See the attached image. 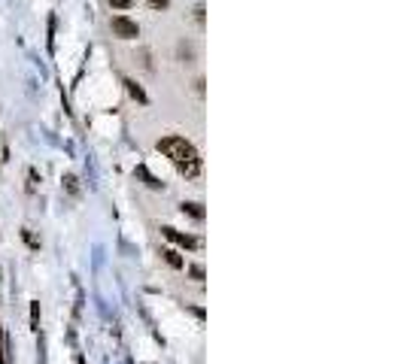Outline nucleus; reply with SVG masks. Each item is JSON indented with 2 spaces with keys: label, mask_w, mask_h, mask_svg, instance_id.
I'll use <instances>...</instances> for the list:
<instances>
[{
  "label": "nucleus",
  "mask_w": 404,
  "mask_h": 364,
  "mask_svg": "<svg viewBox=\"0 0 404 364\" xmlns=\"http://www.w3.org/2000/svg\"><path fill=\"white\" fill-rule=\"evenodd\" d=\"M155 149H158L164 158H170V161L176 164V170H179L186 179H195V176L201 173V167H204V161H201L198 149H195L186 137H176V134L161 137V140L155 143Z\"/></svg>",
  "instance_id": "f257e3e1"
},
{
  "label": "nucleus",
  "mask_w": 404,
  "mask_h": 364,
  "mask_svg": "<svg viewBox=\"0 0 404 364\" xmlns=\"http://www.w3.org/2000/svg\"><path fill=\"white\" fill-rule=\"evenodd\" d=\"M109 27H113V33H116L119 39H137V36H140V24H137L134 18H128V15H113Z\"/></svg>",
  "instance_id": "f03ea898"
},
{
  "label": "nucleus",
  "mask_w": 404,
  "mask_h": 364,
  "mask_svg": "<svg viewBox=\"0 0 404 364\" xmlns=\"http://www.w3.org/2000/svg\"><path fill=\"white\" fill-rule=\"evenodd\" d=\"M161 234H164L170 243L182 246V249H198V246H201V240H195L192 234H182V231H176V228H161Z\"/></svg>",
  "instance_id": "7ed1b4c3"
},
{
  "label": "nucleus",
  "mask_w": 404,
  "mask_h": 364,
  "mask_svg": "<svg viewBox=\"0 0 404 364\" xmlns=\"http://www.w3.org/2000/svg\"><path fill=\"white\" fill-rule=\"evenodd\" d=\"M125 88H128V94H131L137 103H149V94H146V91H143L134 79H125Z\"/></svg>",
  "instance_id": "20e7f679"
},
{
  "label": "nucleus",
  "mask_w": 404,
  "mask_h": 364,
  "mask_svg": "<svg viewBox=\"0 0 404 364\" xmlns=\"http://www.w3.org/2000/svg\"><path fill=\"white\" fill-rule=\"evenodd\" d=\"M179 210H182L186 216H192V219H198V222L204 219V207H201V204H195V200H182V204H179Z\"/></svg>",
  "instance_id": "39448f33"
},
{
  "label": "nucleus",
  "mask_w": 404,
  "mask_h": 364,
  "mask_svg": "<svg viewBox=\"0 0 404 364\" xmlns=\"http://www.w3.org/2000/svg\"><path fill=\"white\" fill-rule=\"evenodd\" d=\"M161 255H164V261H167L173 270H182V267H186V261H182V255H179L176 249H164Z\"/></svg>",
  "instance_id": "423d86ee"
},
{
  "label": "nucleus",
  "mask_w": 404,
  "mask_h": 364,
  "mask_svg": "<svg viewBox=\"0 0 404 364\" xmlns=\"http://www.w3.org/2000/svg\"><path fill=\"white\" fill-rule=\"evenodd\" d=\"M30 331H36V334H40V301H33V304H30Z\"/></svg>",
  "instance_id": "0eeeda50"
},
{
  "label": "nucleus",
  "mask_w": 404,
  "mask_h": 364,
  "mask_svg": "<svg viewBox=\"0 0 404 364\" xmlns=\"http://www.w3.org/2000/svg\"><path fill=\"white\" fill-rule=\"evenodd\" d=\"M64 188H67L70 194H79V179H76L73 173H67V176H64Z\"/></svg>",
  "instance_id": "6e6552de"
},
{
  "label": "nucleus",
  "mask_w": 404,
  "mask_h": 364,
  "mask_svg": "<svg viewBox=\"0 0 404 364\" xmlns=\"http://www.w3.org/2000/svg\"><path fill=\"white\" fill-rule=\"evenodd\" d=\"M21 240H24V243H27L30 249H40V240H36V237L30 234V228H21Z\"/></svg>",
  "instance_id": "1a4fd4ad"
},
{
  "label": "nucleus",
  "mask_w": 404,
  "mask_h": 364,
  "mask_svg": "<svg viewBox=\"0 0 404 364\" xmlns=\"http://www.w3.org/2000/svg\"><path fill=\"white\" fill-rule=\"evenodd\" d=\"M36 352H40V355H36V364H46V337H43V334L36 337Z\"/></svg>",
  "instance_id": "9d476101"
},
{
  "label": "nucleus",
  "mask_w": 404,
  "mask_h": 364,
  "mask_svg": "<svg viewBox=\"0 0 404 364\" xmlns=\"http://www.w3.org/2000/svg\"><path fill=\"white\" fill-rule=\"evenodd\" d=\"M140 176H143V179H146V185H149V188H164V182H158V179H155V176H149V173H146V170H143V167H140Z\"/></svg>",
  "instance_id": "9b49d317"
},
{
  "label": "nucleus",
  "mask_w": 404,
  "mask_h": 364,
  "mask_svg": "<svg viewBox=\"0 0 404 364\" xmlns=\"http://www.w3.org/2000/svg\"><path fill=\"white\" fill-rule=\"evenodd\" d=\"M0 364H9V358H6V331L0 328Z\"/></svg>",
  "instance_id": "f8f14e48"
},
{
  "label": "nucleus",
  "mask_w": 404,
  "mask_h": 364,
  "mask_svg": "<svg viewBox=\"0 0 404 364\" xmlns=\"http://www.w3.org/2000/svg\"><path fill=\"white\" fill-rule=\"evenodd\" d=\"M189 273H192V279H195V282H204V267H201V264H192V267H189Z\"/></svg>",
  "instance_id": "ddd939ff"
},
{
  "label": "nucleus",
  "mask_w": 404,
  "mask_h": 364,
  "mask_svg": "<svg viewBox=\"0 0 404 364\" xmlns=\"http://www.w3.org/2000/svg\"><path fill=\"white\" fill-rule=\"evenodd\" d=\"M36 182H40V176H36V170L30 167V170H27V191H33V188H36Z\"/></svg>",
  "instance_id": "4468645a"
},
{
  "label": "nucleus",
  "mask_w": 404,
  "mask_h": 364,
  "mask_svg": "<svg viewBox=\"0 0 404 364\" xmlns=\"http://www.w3.org/2000/svg\"><path fill=\"white\" fill-rule=\"evenodd\" d=\"M109 6H113V9H131L134 0H109Z\"/></svg>",
  "instance_id": "2eb2a0df"
},
{
  "label": "nucleus",
  "mask_w": 404,
  "mask_h": 364,
  "mask_svg": "<svg viewBox=\"0 0 404 364\" xmlns=\"http://www.w3.org/2000/svg\"><path fill=\"white\" fill-rule=\"evenodd\" d=\"M146 3H149L152 9H167V6H170V0H146Z\"/></svg>",
  "instance_id": "dca6fc26"
},
{
  "label": "nucleus",
  "mask_w": 404,
  "mask_h": 364,
  "mask_svg": "<svg viewBox=\"0 0 404 364\" xmlns=\"http://www.w3.org/2000/svg\"><path fill=\"white\" fill-rule=\"evenodd\" d=\"M204 12H207L204 3H198V6H195V18H198V24H204Z\"/></svg>",
  "instance_id": "f3484780"
},
{
  "label": "nucleus",
  "mask_w": 404,
  "mask_h": 364,
  "mask_svg": "<svg viewBox=\"0 0 404 364\" xmlns=\"http://www.w3.org/2000/svg\"><path fill=\"white\" fill-rule=\"evenodd\" d=\"M76 364H85V358H82V355H76Z\"/></svg>",
  "instance_id": "a211bd4d"
},
{
  "label": "nucleus",
  "mask_w": 404,
  "mask_h": 364,
  "mask_svg": "<svg viewBox=\"0 0 404 364\" xmlns=\"http://www.w3.org/2000/svg\"><path fill=\"white\" fill-rule=\"evenodd\" d=\"M0 279H3V273H0Z\"/></svg>",
  "instance_id": "6ab92c4d"
}]
</instances>
